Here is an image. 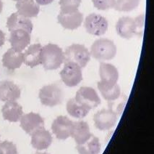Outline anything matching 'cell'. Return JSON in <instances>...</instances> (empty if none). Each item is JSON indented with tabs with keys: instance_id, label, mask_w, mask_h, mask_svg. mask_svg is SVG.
Instances as JSON below:
<instances>
[{
	"instance_id": "6",
	"label": "cell",
	"mask_w": 154,
	"mask_h": 154,
	"mask_svg": "<svg viewBox=\"0 0 154 154\" xmlns=\"http://www.w3.org/2000/svg\"><path fill=\"white\" fill-rule=\"evenodd\" d=\"M84 27L88 34L91 35L99 36L105 34L108 31V21L99 14L91 13L85 18Z\"/></svg>"
},
{
	"instance_id": "31",
	"label": "cell",
	"mask_w": 154,
	"mask_h": 154,
	"mask_svg": "<svg viewBox=\"0 0 154 154\" xmlns=\"http://www.w3.org/2000/svg\"><path fill=\"white\" fill-rule=\"evenodd\" d=\"M5 33L0 29V47L5 44Z\"/></svg>"
},
{
	"instance_id": "34",
	"label": "cell",
	"mask_w": 154,
	"mask_h": 154,
	"mask_svg": "<svg viewBox=\"0 0 154 154\" xmlns=\"http://www.w3.org/2000/svg\"><path fill=\"white\" fill-rule=\"evenodd\" d=\"M13 1H16V2H17V1H19V0H13Z\"/></svg>"
},
{
	"instance_id": "17",
	"label": "cell",
	"mask_w": 154,
	"mask_h": 154,
	"mask_svg": "<svg viewBox=\"0 0 154 154\" xmlns=\"http://www.w3.org/2000/svg\"><path fill=\"white\" fill-rule=\"evenodd\" d=\"M100 82L104 85H112L117 84L119 79V72L117 68L112 64L101 62L99 66Z\"/></svg>"
},
{
	"instance_id": "33",
	"label": "cell",
	"mask_w": 154,
	"mask_h": 154,
	"mask_svg": "<svg viewBox=\"0 0 154 154\" xmlns=\"http://www.w3.org/2000/svg\"><path fill=\"white\" fill-rule=\"evenodd\" d=\"M35 154H49L47 153H41V152H37V153H35Z\"/></svg>"
},
{
	"instance_id": "15",
	"label": "cell",
	"mask_w": 154,
	"mask_h": 154,
	"mask_svg": "<svg viewBox=\"0 0 154 154\" xmlns=\"http://www.w3.org/2000/svg\"><path fill=\"white\" fill-rule=\"evenodd\" d=\"M52 143L51 133L44 127L39 129L31 135V145L35 149L42 150L47 149Z\"/></svg>"
},
{
	"instance_id": "24",
	"label": "cell",
	"mask_w": 154,
	"mask_h": 154,
	"mask_svg": "<svg viewBox=\"0 0 154 154\" xmlns=\"http://www.w3.org/2000/svg\"><path fill=\"white\" fill-rule=\"evenodd\" d=\"M97 86L103 98L109 102H113L117 100L121 95V89L118 84L109 85L98 82Z\"/></svg>"
},
{
	"instance_id": "22",
	"label": "cell",
	"mask_w": 154,
	"mask_h": 154,
	"mask_svg": "<svg viewBox=\"0 0 154 154\" xmlns=\"http://www.w3.org/2000/svg\"><path fill=\"white\" fill-rule=\"evenodd\" d=\"M42 49V46L41 44L30 45L23 53V63L30 68L40 65Z\"/></svg>"
},
{
	"instance_id": "2",
	"label": "cell",
	"mask_w": 154,
	"mask_h": 154,
	"mask_svg": "<svg viewBox=\"0 0 154 154\" xmlns=\"http://www.w3.org/2000/svg\"><path fill=\"white\" fill-rule=\"evenodd\" d=\"M64 61V52L58 45L48 44L42 47L41 53V64L47 71L56 70Z\"/></svg>"
},
{
	"instance_id": "25",
	"label": "cell",
	"mask_w": 154,
	"mask_h": 154,
	"mask_svg": "<svg viewBox=\"0 0 154 154\" xmlns=\"http://www.w3.org/2000/svg\"><path fill=\"white\" fill-rule=\"evenodd\" d=\"M66 108L68 114L76 119H83L88 115L91 110L78 103L75 98H72L68 100Z\"/></svg>"
},
{
	"instance_id": "10",
	"label": "cell",
	"mask_w": 154,
	"mask_h": 154,
	"mask_svg": "<svg viewBox=\"0 0 154 154\" xmlns=\"http://www.w3.org/2000/svg\"><path fill=\"white\" fill-rule=\"evenodd\" d=\"M75 98L78 103L89 109L96 108L101 103V99L96 91L90 87H80Z\"/></svg>"
},
{
	"instance_id": "27",
	"label": "cell",
	"mask_w": 154,
	"mask_h": 154,
	"mask_svg": "<svg viewBox=\"0 0 154 154\" xmlns=\"http://www.w3.org/2000/svg\"><path fill=\"white\" fill-rule=\"evenodd\" d=\"M82 0H60V10H78Z\"/></svg>"
},
{
	"instance_id": "18",
	"label": "cell",
	"mask_w": 154,
	"mask_h": 154,
	"mask_svg": "<svg viewBox=\"0 0 154 154\" xmlns=\"http://www.w3.org/2000/svg\"><path fill=\"white\" fill-rule=\"evenodd\" d=\"M3 118L10 122H17L23 115V108L15 101L6 102L2 108Z\"/></svg>"
},
{
	"instance_id": "16",
	"label": "cell",
	"mask_w": 154,
	"mask_h": 154,
	"mask_svg": "<svg viewBox=\"0 0 154 154\" xmlns=\"http://www.w3.org/2000/svg\"><path fill=\"white\" fill-rule=\"evenodd\" d=\"M20 95V89L13 82H0V100L5 102L15 101L19 99Z\"/></svg>"
},
{
	"instance_id": "13",
	"label": "cell",
	"mask_w": 154,
	"mask_h": 154,
	"mask_svg": "<svg viewBox=\"0 0 154 154\" xmlns=\"http://www.w3.org/2000/svg\"><path fill=\"white\" fill-rule=\"evenodd\" d=\"M7 27L10 31L21 29L31 34L33 28V25L29 18L20 15L18 12H15V13H12L8 18Z\"/></svg>"
},
{
	"instance_id": "12",
	"label": "cell",
	"mask_w": 154,
	"mask_h": 154,
	"mask_svg": "<svg viewBox=\"0 0 154 154\" xmlns=\"http://www.w3.org/2000/svg\"><path fill=\"white\" fill-rule=\"evenodd\" d=\"M20 127L27 134L31 135L35 131L44 127V120L40 114L31 112L22 116Z\"/></svg>"
},
{
	"instance_id": "26",
	"label": "cell",
	"mask_w": 154,
	"mask_h": 154,
	"mask_svg": "<svg viewBox=\"0 0 154 154\" xmlns=\"http://www.w3.org/2000/svg\"><path fill=\"white\" fill-rule=\"evenodd\" d=\"M140 0H116L114 9L118 12H129L139 6Z\"/></svg>"
},
{
	"instance_id": "5",
	"label": "cell",
	"mask_w": 154,
	"mask_h": 154,
	"mask_svg": "<svg viewBox=\"0 0 154 154\" xmlns=\"http://www.w3.org/2000/svg\"><path fill=\"white\" fill-rule=\"evenodd\" d=\"M39 99L43 105L54 107L61 104L64 98L62 89L57 85L44 86L39 91Z\"/></svg>"
},
{
	"instance_id": "11",
	"label": "cell",
	"mask_w": 154,
	"mask_h": 154,
	"mask_svg": "<svg viewBox=\"0 0 154 154\" xmlns=\"http://www.w3.org/2000/svg\"><path fill=\"white\" fill-rule=\"evenodd\" d=\"M73 122L67 116H60L54 120L51 124V130L54 135L59 140H67L71 137Z\"/></svg>"
},
{
	"instance_id": "7",
	"label": "cell",
	"mask_w": 154,
	"mask_h": 154,
	"mask_svg": "<svg viewBox=\"0 0 154 154\" xmlns=\"http://www.w3.org/2000/svg\"><path fill=\"white\" fill-rule=\"evenodd\" d=\"M60 74L64 85L69 87H75L83 80L82 69L74 63H64Z\"/></svg>"
},
{
	"instance_id": "9",
	"label": "cell",
	"mask_w": 154,
	"mask_h": 154,
	"mask_svg": "<svg viewBox=\"0 0 154 154\" xmlns=\"http://www.w3.org/2000/svg\"><path fill=\"white\" fill-rule=\"evenodd\" d=\"M117 120V114L112 108L102 109L94 115L95 126L101 131L110 130L115 125Z\"/></svg>"
},
{
	"instance_id": "8",
	"label": "cell",
	"mask_w": 154,
	"mask_h": 154,
	"mask_svg": "<svg viewBox=\"0 0 154 154\" xmlns=\"http://www.w3.org/2000/svg\"><path fill=\"white\" fill-rule=\"evenodd\" d=\"M57 20L59 23L65 29L75 30L83 23V15L78 10H60Z\"/></svg>"
},
{
	"instance_id": "30",
	"label": "cell",
	"mask_w": 154,
	"mask_h": 154,
	"mask_svg": "<svg viewBox=\"0 0 154 154\" xmlns=\"http://www.w3.org/2000/svg\"><path fill=\"white\" fill-rule=\"evenodd\" d=\"M54 0H35V2L38 5H47L51 4Z\"/></svg>"
},
{
	"instance_id": "4",
	"label": "cell",
	"mask_w": 154,
	"mask_h": 154,
	"mask_svg": "<svg viewBox=\"0 0 154 154\" xmlns=\"http://www.w3.org/2000/svg\"><path fill=\"white\" fill-rule=\"evenodd\" d=\"M64 63H74L83 69L91 60V53L89 50L83 44H72L69 46L65 52Z\"/></svg>"
},
{
	"instance_id": "21",
	"label": "cell",
	"mask_w": 154,
	"mask_h": 154,
	"mask_svg": "<svg viewBox=\"0 0 154 154\" xmlns=\"http://www.w3.org/2000/svg\"><path fill=\"white\" fill-rule=\"evenodd\" d=\"M23 63V53L17 52L12 48L9 49L2 57V64L9 70L19 69Z\"/></svg>"
},
{
	"instance_id": "28",
	"label": "cell",
	"mask_w": 154,
	"mask_h": 154,
	"mask_svg": "<svg viewBox=\"0 0 154 154\" xmlns=\"http://www.w3.org/2000/svg\"><path fill=\"white\" fill-rule=\"evenodd\" d=\"M93 4L99 10H107L114 8L116 0H92Z\"/></svg>"
},
{
	"instance_id": "32",
	"label": "cell",
	"mask_w": 154,
	"mask_h": 154,
	"mask_svg": "<svg viewBox=\"0 0 154 154\" xmlns=\"http://www.w3.org/2000/svg\"><path fill=\"white\" fill-rule=\"evenodd\" d=\"M2 9H3V3L2 2V0H0V12L2 11Z\"/></svg>"
},
{
	"instance_id": "20",
	"label": "cell",
	"mask_w": 154,
	"mask_h": 154,
	"mask_svg": "<svg viewBox=\"0 0 154 154\" xmlns=\"http://www.w3.org/2000/svg\"><path fill=\"white\" fill-rule=\"evenodd\" d=\"M15 6L20 15L28 18L36 17L40 11V7L35 0H19Z\"/></svg>"
},
{
	"instance_id": "14",
	"label": "cell",
	"mask_w": 154,
	"mask_h": 154,
	"mask_svg": "<svg viewBox=\"0 0 154 154\" xmlns=\"http://www.w3.org/2000/svg\"><path fill=\"white\" fill-rule=\"evenodd\" d=\"M9 41L12 49L17 52H22L30 44V34L24 30H14L10 31Z\"/></svg>"
},
{
	"instance_id": "1",
	"label": "cell",
	"mask_w": 154,
	"mask_h": 154,
	"mask_svg": "<svg viewBox=\"0 0 154 154\" xmlns=\"http://www.w3.org/2000/svg\"><path fill=\"white\" fill-rule=\"evenodd\" d=\"M145 26V14L135 18L129 16L122 17L116 24V31L122 38L130 39L135 36L143 34Z\"/></svg>"
},
{
	"instance_id": "23",
	"label": "cell",
	"mask_w": 154,
	"mask_h": 154,
	"mask_svg": "<svg viewBox=\"0 0 154 154\" xmlns=\"http://www.w3.org/2000/svg\"><path fill=\"white\" fill-rule=\"evenodd\" d=\"M76 148L79 154H99L101 143L97 137L91 135L90 138L85 143L77 145Z\"/></svg>"
},
{
	"instance_id": "19",
	"label": "cell",
	"mask_w": 154,
	"mask_h": 154,
	"mask_svg": "<svg viewBox=\"0 0 154 154\" xmlns=\"http://www.w3.org/2000/svg\"><path fill=\"white\" fill-rule=\"evenodd\" d=\"M92 134L90 132V127L85 121H75L73 122L72 131L71 137H73L77 145L85 143L91 137Z\"/></svg>"
},
{
	"instance_id": "29",
	"label": "cell",
	"mask_w": 154,
	"mask_h": 154,
	"mask_svg": "<svg viewBox=\"0 0 154 154\" xmlns=\"http://www.w3.org/2000/svg\"><path fill=\"white\" fill-rule=\"evenodd\" d=\"M0 154H17V147L10 141L0 143Z\"/></svg>"
},
{
	"instance_id": "3",
	"label": "cell",
	"mask_w": 154,
	"mask_h": 154,
	"mask_svg": "<svg viewBox=\"0 0 154 154\" xmlns=\"http://www.w3.org/2000/svg\"><path fill=\"white\" fill-rule=\"evenodd\" d=\"M90 53L91 56L99 61L110 60L116 56L117 47L110 39L101 38L94 42L91 47Z\"/></svg>"
}]
</instances>
